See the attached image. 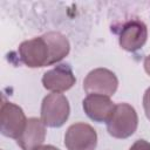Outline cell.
<instances>
[{
    "label": "cell",
    "instance_id": "1",
    "mask_svg": "<svg viewBox=\"0 0 150 150\" xmlns=\"http://www.w3.org/2000/svg\"><path fill=\"white\" fill-rule=\"evenodd\" d=\"M138 116L135 108L128 103H118L107 121V130L115 138H128L137 129Z\"/></svg>",
    "mask_w": 150,
    "mask_h": 150
},
{
    "label": "cell",
    "instance_id": "2",
    "mask_svg": "<svg viewBox=\"0 0 150 150\" xmlns=\"http://www.w3.org/2000/svg\"><path fill=\"white\" fill-rule=\"evenodd\" d=\"M70 107L67 97L60 93L48 94L41 103V121L50 128L62 127L69 117Z\"/></svg>",
    "mask_w": 150,
    "mask_h": 150
},
{
    "label": "cell",
    "instance_id": "3",
    "mask_svg": "<svg viewBox=\"0 0 150 150\" xmlns=\"http://www.w3.org/2000/svg\"><path fill=\"white\" fill-rule=\"evenodd\" d=\"M18 52L20 60L29 68H40L45 66H50L49 47L42 35L23 41L19 46Z\"/></svg>",
    "mask_w": 150,
    "mask_h": 150
},
{
    "label": "cell",
    "instance_id": "4",
    "mask_svg": "<svg viewBox=\"0 0 150 150\" xmlns=\"http://www.w3.org/2000/svg\"><path fill=\"white\" fill-rule=\"evenodd\" d=\"M26 123H27V118L23 110L19 105L9 101H6L4 98L0 110L1 134L6 137L18 139L19 136L22 134Z\"/></svg>",
    "mask_w": 150,
    "mask_h": 150
},
{
    "label": "cell",
    "instance_id": "5",
    "mask_svg": "<svg viewBox=\"0 0 150 150\" xmlns=\"http://www.w3.org/2000/svg\"><path fill=\"white\" fill-rule=\"evenodd\" d=\"M118 87V80L116 75L107 68H96L88 73L83 81L84 91L103 96H112Z\"/></svg>",
    "mask_w": 150,
    "mask_h": 150
},
{
    "label": "cell",
    "instance_id": "6",
    "mask_svg": "<svg viewBox=\"0 0 150 150\" xmlns=\"http://www.w3.org/2000/svg\"><path fill=\"white\" fill-rule=\"evenodd\" d=\"M64 145L68 150H94L97 145V134L90 124L74 123L66 131Z\"/></svg>",
    "mask_w": 150,
    "mask_h": 150
},
{
    "label": "cell",
    "instance_id": "7",
    "mask_svg": "<svg viewBox=\"0 0 150 150\" xmlns=\"http://www.w3.org/2000/svg\"><path fill=\"white\" fill-rule=\"evenodd\" d=\"M148 39V28L138 19H131L124 22L120 30L118 43L127 52H136L144 46Z\"/></svg>",
    "mask_w": 150,
    "mask_h": 150
},
{
    "label": "cell",
    "instance_id": "8",
    "mask_svg": "<svg viewBox=\"0 0 150 150\" xmlns=\"http://www.w3.org/2000/svg\"><path fill=\"white\" fill-rule=\"evenodd\" d=\"M76 82L71 67L68 63H61L53 69L47 70L42 76L43 87L52 93H63L70 89Z\"/></svg>",
    "mask_w": 150,
    "mask_h": 150
},
{
    "label": "cell",
    "instance_id": "9",
    "mask_svg": "<svg viewBox=\"0 0 150 150\" xmlns=\"http://www.w3.org/2000/svg\"><path fill=\"white\" fill-rule=\"evenodd\" d=\"M115 105L108 96L96 94H90L82 101V107L87 116L98 123L107 122L110 118Z\"/></svg>",
    "mask_w": 150,
    "mask_h": 150
},
{
    "label": "cell",
    "instance_id": "10",
    "mask_svg": "<svg viewBox=\"0 0 150 150\" xmlns=\"http://www.w3.org/2000/svg\"><path fill=\"white\" fill-rule=\"evenodd\" d=\"M46 138V125L41 118L30 117L27 120L22 134L16 139L18 145L22 150H34L41 146Z\"/></svg>",
    "mask_w": 150,
    "mask_h": 150
},
{
    "label": "cell",
    "instance_id": "11",
    "mask_svg": "<svg viewBox=\"0 0 150 150\" xmlns=\"http://www.w3.org/2000/svg\"><path fill=\"white\" fill-rule=\"evenodd\" d=\"M49 47L50 53V61L49 64H54L60 62L63 57H66L70 50V45L68 39L59 33V32H48L42 35Z\"/></svg>",
    "mask_w": 150,
    "mask_h": 150
},
{
    "label": "cell",
    "instance_id": "12",
    "mask_svg": "<svg viewBox=\"0 0 150 150\" xmlns=\"http://www.w3.org/2000/svg\"><path fill=\"white\" fill-rule=\"evenodd\" d=\"M143 108H144V112H145L148 120L150 121V87L145 90V93L143 95Z\"/></svg>",
    "mask_w": 150,
    "mask_h": 150
},
{
    "label": "cell",
    "instance_id": "13",
    "mask_svg": "<svg viewBox=\"0 0 150 150\" xmlns=\"http://www.w3.org/2000/svg\"><path fill=\"white\" fill-rule=\"evenodd\" d=\"M129 150H150V143L145 139H137Z\"/></svg>",
    "mask_w": 150,
    "mask_h": 150
},
{
    "label": "cell",
    "instance_id": "14",
    "mask_svg": "<svg viewBox=\"0 0 150 150\" xmlns=\"http://www.w3.org/2000/svg\"><path fill=\"white\" fill-rule=\"evenodd\" d=\"M144 69H145L146 74L150 76V54L144 59Z\"/></svg>",
    "mask_w": 150,
    "mask_h": 150
},
{
    "label": "cell",
    "instance_id": "15",
    "mask_svg": "<svg viewBox=\"0 0 150 150\" xmlns=\"http://www.w3.org/2000/svg\"><path fill=\"white\" fill-rule=\"evenodd\" d=\"M34 150H60V149H57L54 145H41V146H38Z\"/></svg>",
    "mask_w": 150,
    "mask_h": 150
}]
</instances>
